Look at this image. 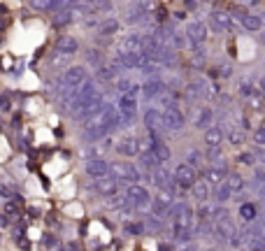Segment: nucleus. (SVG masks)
I'll return each instance as SVG.
<instances>
[{
	"instance_id": "f257e3e1",
	"label": "nucleus",
	"mask_w": 265,
	"mask_h": 251,
	"mask_svg": "<svg viewBox=\"0 0 265 251\" xmlns=\"http://www.w3.org/2000/svg\"><path fill=\"white\" fill-rule=\"evenodd\" d=\"M195 221H198V216H195V212L191 207L186 209L181 216H177L172 221V235H175V240L179 244H184V247L191 244V237L195 233Z\"/></svg>"
},
{
	"instance_id": "f03ea898",
	"label": "nucleus",
	"mask_w": 265,
	"mask_h": 251,
	"mask_svg": "<svg viewBox=\"0 0 265 251\" xmlns=\"http://www.w3.org/2000/svg\"><path fill=\"white\" fill-rule=\"evenodd\" d=\"M235 28L233 23V14L228 10H212L207 14V31L212 33H230Z\"/></svg>"
},
{
	"instance_id": "7ed1b4c3",
	"label": "nucleus",
	"mask_w": 265,
	"mask_h": 251,
	"mask_svg": "<svg viewBox=\"0 0 265 251\" xmlns=\"http://www.w3.org/2000/svg\"><path fill=\"white\" fill-rule=\"evenodd\" d=\"M109 177H114L117 181H128L133 186V184H138L140 179H142V175H140L138 165L121 161V163H112L109 165Z\"/></svg>"
},
{
	"instance_id": "20e7f679",
	"label": "nucleus",
	"mask_w": 265,
	"mask_h": 251,
	"mask_svg": "<svg viewBox=\"0 0 265 251\" xmlns=\"http://www.w3.org/2000/svg\"><path fill=\"white\" fill-rule=\"evenodd\" d=\"M61 86L65 89H70V91H79L86 82H88V72H86L84 65H72V68H68L63 74H61Z\"/></svg>"
},
{
	"instance_id": "39448f33",
	"label": "nucleus",
	"mask_w": 265,
	"mask_h": 251,
	"mask_svg": "<svg viewBox=\"0 0 265 251\" xmlns=\"http://www.w3.org/2000/svg\"><path fill=\"white\" fill-rule=\"evenodd\" d=\"M160 114H163V128L170 130V133H181L186 128V116H184V112H181L177 105L163 109Z\"/></svg>"
},
{
	"instance_id": "423d86ee",
	"label": "nucleus",
	"mask_w": 265,
	"mask_h": 251,
	"mask_svg": "<svg viewBox=\"0 0 265 251\" xmlns=\"http://www.w3.org/2000/svg\"><path fill=\"white\" fill-rule=\"evenodd\" d=\"M151 184L156 188H160L165 196H175L177 193V184H175V179H172V175L168 172V167L165 165H160V167H156L154 172H151Z\"/></svg>"
},
{
	"instance_id": "0eeeda50",
	"label": "nucleus",
	"mask_w": 265,
	"mask_h": 251,
	"mask_svg": "<svg viewBox=\"0 0 265 251\" xmlns=\"http://www.w3.org/2000/svg\"><path fill=\"white\" fill-rule=\"evenodd\" d=\"M126 200L133 209H147L151 205V193L142 184H133L126 188Z\"/></svg>"
},
{
	"instance_id": "6e6552de",
	"label": "nucleus",
	"mask_w": 265,
	"mask_h": 251,
	"mask_svg": "<svg viewBox=\"0 0 265 251\" xmlns=\"http://www.w3.org/2000/svg\"><path fill=\"white\" fill-rule=\"evenodd\" d=\"M186 42H189V47H202L205 42H207V35H210V31H207V23L200 19L191 21L189 26H186Z\"/></svg>"
},
{
	"instance_id": "1a4fd4ad",
	"label": "nucleus",
	"mask_w": 265,
	"mask_h": 251,
	"mask_svg": "<svg viewBox=\"0 0 265 251\" xmlns=\"http://www.w3.org/2000/svg\"><path fill=\"white\" fill-rule=\"evenodd\" d=\"M186 95H189V100H210L212 98V84L198 77V79L186 84Z\"/></svg>"
},
{
	"instance_id": "9d476101",
	"label": "nucleus",
	"mask_w": 265,
	"mask_h": 251,
	"mask_svg": "<svg viewBox=\"0 0 265 251\" xmlns=\"http://www.w3.org/2000/svg\"><path fill=\"white\" fill-rule=\"evenodd\" d=\"M172 179H175L177 188H186V191H191L193 184L198 181V175H195V170H193V167H189L186 163H179V165L175 167V175H172Z\"/></svg>"
},
{
	"instance_id": "9b49d317",
	"label": "nucleus",
	"mask_w": 265,
	"mask_h": 251,
	"mask_svg": "<svg viewBox=\"0 0 265 251\" xmlns=\"http://www.w3.org/2000/svg\"><path fill=\"white\" fill-rule=\"evenodd\" d=\"M163 93H168V82L160 79V77H151L142 84V95L144 100H159Z\"/></svg>"
},
{
	"instance_id": "f8f14e48",
	"label": "nucleus",
	"mask_w": 265,
	"mask_h": 251,
	"mask_svg": "<svg viewBox=\"0 0 265 251\" xmlns=\"http://www.w3.org/2000/svg\"><path fill=\"white\" fill-rule=\"evenodd\" d=\"M191 121H193V128H198V130H210L214 126L212 107H195L191 114Z\"/></svg>"
},
{
	"instance_id": "ddd939ff",
	"label": "nucleus",
	"mask_w": 265,
	"mask_h": 251,
	"mask_svg": "<svg viewBox=\"0 0 265 251\" xmlns=\"http://www.w3.org/2000/svg\"><path fill=\"white\" fill-rule=\"evenodd\" d=\"M84 172H86V175H88L91 179L107 177V175H109V163H107L103 156H93V158H88V161H86Z\"/></svg>"
},
{
	"instance_id": "4468645a",
	"label": "nucleus",
	"mask_w": 265,
	"mask_h": 251,
	"mask_svg": "<svg viewBox=\"0 0 265 251\" xmlns=\"http://www.w3.org/2000/svg\"><path fill=\"white\" fill-rule=\"evenodd\" d=\"M114 149H117L121 156H128V158H135V156H140V154H142L140 140H138V137H133V135L121 137L117 144H114Z\"/></svg>"
},
{
	"instance_id": "2eb2a0df",
	"label": "nucleus",
	"mask_w": 265,
	"mask_h": 251,
	"mask_svg": "<svg viewBox=\"0 0 265 251\" xmlns=\"http://www.w3.org/2000/svg\"><path fill=\"white\" fill-rule=\"evenodd\" d=\"M79 52V42L72 35H61L58 40L53 42V54H61V56H72Z\"/></svg>"
},
{
	"instance_id": "dca6fc26",
	"label": "nucleus",
	"mask_w": 265,
	"mask_h": 251,
	"mask_svg": "<svg viewBox=\"0 0 265 251\" xmlns=\"http://www.w3.org/2000/svg\"><path fill=\"white\" fill-rule=\"evenodd\" d=\"M93 188H96L103 198H112V196H117V193H119V181L114 177H109V175H107V177L96 179Z\"/></svg>"
},
{
	"instance_id": "f3484780",
	"label": "nucleus",
	"mask_w": 265,
	"mask_h": 251,
	"mask_svg": "<svg viewBox=\"0 0 265 251\" xmlns=\"http://www.w3.org/2000/svg\"><path fill=\"white\" fill-rule=\"evenodd\" d=\"M117 52L124 54H142V35L140 33H128L126 37L121 40Z\"/></svg>"
},
{
	"instance_id": "a211bd4d",
	"label": "nucleus",
	"mask_w": 265,
	"mask_h": 251,
	"mask_svg": "<svg viewBox=\"0 0 265 251\" xmlns=\"http://www.w3.org/2000/svg\"><path fill=\"white\" fill-rule=\"evenodd\" d=\"M144 126H147L149 133H156V135H160V130H165L163 128V114H160L156 107H149L147 112H144Z\"/></svg>"
},
{
	"instance_id": "6ab92c4d",
	"label": "nucleus",
	"mask_w": 265,
	"mask_h": 251,
	"mask_svg": "<svg viewBox=\"0 0 265 251\" xmlns=\"http://www.w3.org/2000/svg\"><path fill=\"white\" fill-rule=\"evenodd\" d=\"M170 205H172V198L165 196V193H160L159 198H151V212H154V216H159V219H165V214H168Z\"/></svg>"
},
{
	"instance_id": "aec40b11",
	"label": "nucleus",
	"mask_w": 265,
	"mask_h": 251,
	"mask_svg": "<svg viewBox=\"0 0 265 251\" xmlns=\"http://www.w3.org/2000/svg\"><path fill=\"white\" fill-rule=\"evenodd\" d=\"M223 140H226V135H223L221 126H212L210 130H205V144H207V149H219L223 144Z\"/></svg>"
},
{
	"instance_id": "412c9836",
	"label": "nucleus",
	"mask_w": 265,
	"mask_h": 251,
	"mask_svg": "<svg viewBox=\"0 0 265 251\" xmlns=\"http://www.w3.org/2000/svg\"><path fill=\"white\" fill-rule=\"evenodd\" d=\"M223 184L230 188V193H242L244 188H247V179L240 172H228L226 179H223Z\"/></svg>"
},
{
	"instance_id": "4be33fe9",
	"label": "nucleus",
	"mask_w": 265,
	"mask_h": 251,
	"mask_svg": "<svg viewBox=\"0 0 265 251\" xmlns=\"http://www.w3.org/2000/svg\"><path fill=\"white\" fill-rule=\"evenodd\" d=\"M223 135H226V140H228L233 146H242L244 142H247V133H244V128H237V126H228V128L223 130Z\"/></svg>"
},
{
	"instance_id": "5701e85b",
	"label": "nucleus",
	"mask_w": 265,
	"mask_h": 251,
	"mask_svg": "<svg viewBox=\"0 0 265 251\" xmlns=\"http://www.w3.org/2000/svg\"><path fill=\"white\" fill-rule=\"evenodd\" d=\"M70 21H72V2H68L63 10L53 12V26H56V28H63Z\"/></svg>"
},
{
	"instance_id": "b1692460",
	"label": "nucleus",
	"mask_w": 265,
	"mask_h": 251,
	"mask_svg": "<svg viewBox=\"0 0 265 251\" xmlns=\"http://www.w3.org/2000/svg\"><path fill=\"white\" fill-rule=\"evenodd\" d=\"M121 31V21L119 19H103V21H98V33L100 35H117V33Z\"/></svg>"
},
{
	"instance_id": "393cba45",
	"label": "nucleus",
	"mask_w": 265,
	"mask_h": 251,
	"mask_svg": "<svg viewBox=\"0 0 265 251\" xmlns=\"http://www.w3.org/2000/svg\"><path fill=\"white\" fill-rule=\"evenodd\" d=\"M240 216H242V221L249 226V223L258 221V207H256L254 202H242V205H240Z\"/></svg>"
},
{
	"instance_id": "a878e982",
	"label": "nucleus",
	"mask_w": 265,
	"mask_h": 251,
	"mask_svg": "<svg viewBox=\"0 0 265 251\" xmlns=\"http://www.w3.org/2000/svg\"><path fill=\"white\" fill-rule=\"evenodd\" d=\"M242 26H244V31H249V33H261L263 31V19L258 14H244Z\"/></svg>"
},
{
	"instance_id": "bb28decb",
	"label": "nucleus",
	"mask_w": 265,
	"mask_h": 251,
	"mask_svg": "<svg viewBox=\"0 0 265 251\" xmlns=\"http://www.w3.org/2000/svg\"><path fill=\"white\" fill-rule=\"evenodd\" d=\"M138 158H140V167H142V170H147V172H154L156 167H160V163L154 158L151 151H142Z\"/></svg>"
},
{
	"instance_id": "cd10ccee",
	"label": "nucleus",
	"mask_w": 265,
	"mask_h": 251,
	"mask_svg": "<svg viewBox=\"0 0 265 251\" xmlns=\"http://www.w3.org/2000/svg\"><path fill=\"white\" fill-rule=\"evenodd\" d=\"M223 175H219L216 170H212V167H207L205 172H202V181L207 184V186H212V188H216V186H221L223 184Z\"/></svg>"
},
{
	"instance_id": "c85d7f7f",
	"label": "nucleus",
	"mask_w": 265,
	"mask_h": 251,
	"mask_svg": "<svg viewBox=\"0 0 265 251\" xmlns=\"http://www.w3.org/2000/svg\"><path fill=\"white\" fill-rule=\"evenodd\" d=\"M191 196L198 200V202H205V200L210 198V186H207L202 179H198V181L193 184V188H191Z\"/></svg>"
},
{
	"instance_id": "c756f323",
	"label": "nucleus",
	"mask_w": 265,
	"mask_h": 251,
	"mask_svg": "<svg viewBox=\"0 0 265 251\" xmlns=\"http://www.w3.org/2000/svg\"><path fill=\"white\" fill-rule=\"evenodd\" d=\"M105 205L109 209H126L128 207V200H126V196H112V198H107L105 200Z\"/></svg>"
},
{
	"instance_id": "7c9ffc66",
	"label": "nucleus",
	"mask_w": 265,
	"mask_h": 251,
	"mask_svg": "<svg viewBox=\"0 0 265 251\" xmlns=\"http://www.w3.org/2000/svg\"><path fill=\"white\" fill-rule=\"evenodd\" d=\"M184 163L195 170V167H200V163H202V154L198 151V149H191V151L186 154V161H184Z\"/></svg>"
},
{
	"instance_id": "2f4dec72",
	"label": "nucleus",
	"mask_w": 265,
	"mask_h": 251,
	"mask_svg": "<svg viewBox=\"0 0 265 251\" xmlns=\"http://www.w3.org/2000/svg\"><path fill=\"white\" fill-rule=\"evenodd\" d=\"M230 196H233V193H230V188L226 186V184H221V186L214 188V198H216V202H226Z\"/></svg>"
},
{
	"instance_id": "473e14b6",
	"label": "nucleus",
	"mask_w": 265,
	"mask_h": 251,
	"mask_svg": "<svg viewBox=\"0 0 265 251\" xmlns=\"http://www.w3.org/2000/svg\"><path fill=\"white\" fill-rule=\"evenodd\" d=\"M240 95H242V98H254L256 86L251 82H247V79H242V82H240Z\"/></svg>"
},
{
	"instance_id": "72a5a7b5",
	"label": "nucleus",
	"mask_w": 265,
	"mask_h": 251,
	"mask_svg": "<svg viewBox=\"0 0 265 251\" xmlns=\"http://www.w3.org/2000/svg\"><path fill=\"white\" fill-rule=\"evenodd\" d=\"M86 61L91 63L93 68H103V54L98 49H91V52H86Z\"/></svg>"
},
{
	"instance_id": "f704fd0d",
	"label": "nucleus",
	"mask_w": 265,
	"mask_h": 251,
	"mask_svg": "<svg viewBox=\"0 0 265 251\" xmlns=\"http://www.w3.org/2000/svg\"><path fill=\"white\" fill-rule=\"evenodd\" d=\"M124 233L135 237V235H142V233H144V226H142V223H126V226H124Z\"/></svg>"
},
{
	"instance_id": "c9c22d12",
	"label": "nucleus",
	"mask_w": 265,
	"mask_h": 251,
	"mask_svg": "<svg viewBox=\"0 0 265 251\" xmlns=\"http://www.w3.org/2000/svg\"><path fill=\"white\" fill-rule=\"evenodd\" d=\"M237 163H242V165H249V167H256V158L251 151H242L240 156H237Z\"/></svg>"
},
{
	"instance_id": "e433bc0d",
	"label": "nucleus",
	"mask_w": 265,
	"mask_h": 251,
	"mask_svg": "<svg viewBox=\"0 0 265 251\" xmlns=\"http://www.w3.org/2000/svg\"><path fill=\"white\" fill-rule=\"evenodd\" d=\"M31 10H37V12H52V2H42V0H33L31 2Z\"/></svg>"
},
{
	"instance_id": "4c0bfd02",
	"label": "nucleus",
	"mask_w": 265,
	"mask_h": 251,
	"mask_svg": "<svg viewBox=\"0 0 265 251\" xmlns=\"http://www.w3.org/2000/svg\"><path fill=\"white\" fill-rule=\"evenodd\" d=\"M251 154H254L256 163H261V167H265V146H256Z\"/></svg>"
},
{
	"instance_id": "58836bf2",
	"label": "nucleus",
	"mask_w": 265,
	"mask_h": 251,
	"mask_svg": "<svg viewBox=\"0 0 265 251\" xmlns=\"http://www.w3.org/2000/svg\"><path fill=\"white\" fill-rule=\"evenodd\" d=\"M254 142H256V146H265V126L254 133Z\"/></svg>"
},
{
	"instance_id": "ea45409f",
	"label": "nucleus",
	"mask_w": 265,
	"mask_h": 251,
	"mask_svg": "<svg viewBox=\"0 0 265 251\" xmlns=\"http://www.w3.org/2000/svg\"><path fill=\"white\" fill-rule=\"evenodd\" d=\"M147 228H149V230H160V219L147 216Z\"/></svg>"
},
{
	"instance_id": "a19ab883",
	"label": "nucleus",
	"mask_w": 265,
	"mask_h": 251,
	"mask_svg": "<svg viewBox=\"0 0 265 251\" xmlns=\"http://www.w3.org/2000/svg\"><path fill=\"white\" fill-rule=\"evenodd\" d=\"M0 109L5 112V109H10V100L5 98V95H0Z\"/></svg>"
},
{
	"instance_id": "79ce46f5",
	"label": "nucleus",
	"mask_w": 265,
	"mask_h": 251,
	"mask_svg": "<svg viewBox=\"0 0 265 251\" xmlns=\"http://www.w3.org/2000/svg\"><path fill=\"white\" fill-rule=\"evenodd\" d=\"M179 251H200V247H198V244H186V247H181Z\"/></svg>"
},
{
	"instance_id": "37998d69",
	"label": "nucleus",
	"mask_w": 265,
	"mask_h": 251,
	"mask_svg": "<svg viewBox=\"0 0 265 251\" xmlns=\"http://www.w3.org/2000/svg\"><path fill=\"white\" fill-rule=\"evenodd\" d=\"M159 251H175V247H172V244H168V242H163V244L159 247Z\"/></svg>"
},
{
	"instance_id": "c03bdc74",
	"label": "nucleus",
	"mask_w": 265,
	"mask_h": 251,
	"mask_svg": "<svg viewBox=\"0 0 265 251\" xmlns=\"http://www.w3.org/2000/svg\"><path fill=\"white\" fill-rule=\"evenodd\" d=\"M258 91H261V93L265 95V74L261 77V79H258Z\"/></svg>"
},
{
	"instance_id": "a18cd8bd",
	"label": "nucleus",
	"mask_w": 265,
	"mask_h": 251,
	"mask_svg": "<svg viewBox=\"0 0 265 251\" xmlns=\"http://www.w3.org/2000/svg\"><path fill=\"white\" fill-rule=\"evenodd\" d=\"M256 196H258V198H261V200H263V202H265V186L256 188Z\"/></svg>"
},
{
	"instance_id": "49530a36",
	"label": "nucleus",
	"mask_w": 265,
	"mask_h": 251,
	"mask_svg": "<svg viewBox=\"0 0 265 251\" xmlns=\"http://www.w3.org/2000/svg\"><path fill=\"white\" fill-rule=\"evenodd\" d=\"M186 10H198V2H186Z\"/></svg>"
},
{
	"instance_id": "de8ad7c7",
	"label": "nucleus",
	"mask_w": 265,
	"mask_h": 251,
	"mask_svg": "<svg viewBox=\"0 0 265 251\" xmlns=\"http://www.w3.org/2000/svg\"><path fill=\"white\" fill-rule=\"evenodd\" d=\"M249 251H265V249H261V247H254V244H251V247H249Z\"/></svg>"
},
{
	"instance_id": "09e8293b",
	"label": "nucleus",
	"mask_w": 265,
	"mask_h": 251,
	"mask_svg": "<svg viewBox=\"0 0 265 251\" xmlns=\"http://www.w3.org/2000/svg\"><path fill=\"white\" fill-rule=\"evenodd\" d=\"M0 226H7V219H5V216H0Z\"/></svg>"
},
{
	"instance_id": "8fccbe9b",
	"label": "nucleus",
	"mask_w": 265,
	"mask_h": 251,
	"mask_svg": "<svg viewBox=\"0 0 265 251\" xmlns=\"http://www.w3.org/2000/svg\"><path fill=\"white\" fill-rule=\"evenodd\" d=\"M263 44H265V33H263Z\"/></svg>"
},
{
	"instance_id": "3c124183",
	"label": "nucleus",
	"mask_w": 265,
	"mask_h": 251,
	"mask_svg": "<svg viewBox=\"0 0 265 251\" xmlns=\"http://www.w3.org/2000/svg\"><path fill=\"white\" fill-rule=\"evenodd\" d=\"M207 251H214V249H207Z\"/></svg>"
}]
</instances>
